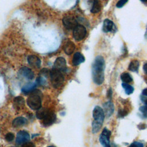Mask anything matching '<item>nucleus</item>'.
Returning <instances> with one entry per match:
<instances>
[{
	"label": "nucleus",
	"mask_w": 147,
	"mask_h": 147,
	"mask_svg": "<svg viewBox=\"0 0 147 147\" xmlns=\"http://www.w3.org/2000/svg\"><path fill=\"white\" fill-rule=\"evenodd\" d=\"M42 123L45 126H49L53 124L56 120V115L51 110H48L47 114L42 119Z\"/></svg>",
	"instance_id": "8"
},
{
	"label": "nucleus",
	"mask_w": 147,
	"mask_h": 147,
	"mask_svg": "<svg viewBox=\"0 0 147 147\" xmlns=\"http://www.w3.org/2000/svg\"><path fill=\"white\" fill-rule=\"evenodd\" d=\"M121 79L123 83H128L132 82L133 79L131 76L127 72H123L121 75Z\"/></svg>",
	"instance_id": "22"
},
{
	"label": "nucleus",
	"mask_w": 147,
	"mask_h": 147,
	"mask_svg": "<svg viewBox=\"0 0 147 147\" xmlns=\"http://www.w3.org/2000/svg\"><path fill=\"white\" fill-rule=\"evenodd\" d=\"M87 30L86 28L82 25H78L73 31V36L76 41L82 40L86 36Z\"/></svg>",
	"instance_id": "6"
},
{
	"label": "nucleus",
	"mask_w": 147,
	"mask_h": 147,
	"mask_svg": "<svg viewBox=\"0 0 147 147\" xmlns=\"http://www.w3.org/2000/svg\"><path fill=\"white\" fill-rule=\"evenodd\" d=\"M48 111V109L42 108V109H39L37 110V111L36 113V117L39 119H42L45 115L47 114V112Z\"/></svg>",
	"instance_id": "23"
},
{
	"label": "nucleus",
	"mask_w": 147,
	"mask_h": 147,
	"mask_svg": "<svg viewBox=\"0 0 147 147\" xmlns=\"http://www.w3.org/2000/svg\"><path fill=\"white\" fill-rule=\"evenodd\" d=\"M21 147H34V145L32 142L27 141L22 144Z\"/></svg>",
	"instance_id": "30"
},
{
	"label": "nucleus",
	"mask_w": 147,
	"mask_h": 147,
	"mask_svg": "<svg viewBox=\"0 0 147 147\" xmlns=\"http://www.w3.org/2000/svg\"><path fill=\"white\" fill-rule=\"evenodd\" d=\"M14 138V135L12 133H8L5 136L6 140L7 141H9V142H10V141H13Z\"/></svg>",
	"instance_id": "27"
},
{
	"label": "nucleus",
	"mask_w": 147,
	"mask_h": 147,
	"mask_svg": "<svg viewBox=\"0 0 147 147\" xmlns=\"http://www.w3.org/2000/svg\"><path fill=\"white\" fill-rule=\"evenodd\" d=\"M105 68L104 58L102 56H96L92 65V76L94 82L98 85L102 84L104 81Z\"/></svg>",
	"instance_id": "1"
},
{
	"label": "nucleus",
	"mask_w": 147,
	"mask_h": 147,
	"mask_svg": "<svg viewBox=\"0 0 147 147\" xmlns=\"http://www.w3.org/2000/svg\"><path fill=\"white\" fill-rule=\"evenodd\" d=\"M25 106V100L20 96H18L14 99L13 106L16 110H20L24 108Z\"/></svg>",
	"instance_id": "14"
},
{
	"label": "nucleus",
	"mask_w": 147,
	"mask_h": 147,
	"mask_svg": "<svg viewBox=\"0 0 147 147\" xmlns=\"http://www.w3.org/2000/svg\"><path fill=\"white\" fill-rule=\"evenodd\" d=\"M84 1H85V2H86V3L87 5H92V4H93V3H94L95 0H84Z\"/></svg>",
	"instance_id": "32"
},
{
	"label": "nucleus",
	"mask_w": 147,
	"mask_h": 147,
	"mask_svg": "<svg viewBox=\"0 0 147 147\" xmlns=\"http://www.w3.org/2000/svg\"><path fill=\"white\" fill-rule=\"evenodd\" d=\"M64 26L68 29H74L78 24L76 20L72 16H66L63 19Z\"/></svg>",
	"instance_id": "7"
},
{
	"label": "nucleus",
	"mask_w": 147,
	"mask_h": 147,
	"mask_svg": "<svg viewBox=\"0 0 147 147\" xmlns=\"http://www.w3.org/2000/svg\"><path fill=\"white\" fill-rule=\"evenodd\" d=\"M41 93L38 90H34L30 93L27 99L28 106L33 110H38L41 106Z\"/></svg>",
	"instance_id": "3"
},
{
	"label": "nucleus",
	"mask_w": 147,
	"mask_h": 147,
	"mask_svg": "<svg viewBox=\"0 0 147 147\" xmlns=\"http://www.w3.org/2000/svg\"><path fill=\"white\" fill-rule=\"evenodd\" d=\"M111 131L107 128H104L99 136V141L103 147H111L110 137Z\"/></svg>",
	"instance_id": "5"
},
{
	"label": "nucleus",
	"mask_w": 147,
	"mask_h": 147,
	"mask_svg": "<svg viewBox=\"0 0 147 147\" xmlns=\"http://www.w3.org/2000/svg\"><path fill=\"white\" fill-rule=\"evenodd\" d=\"M53 68L59 70L60 72L65 71L67 69V65L65 59L62 57H57L54 63Z\"/></svg>",
	"instance_id": "10"
},
{
	"label": "nucleus",
	"mask_w": 147,
	"mask_h": 147,
	"mask_svg": "<svg viewBox=\"0 0 147 147\" xmlns=\"http://www.w3.org/2000/svg\"><path fill=\"white\" fill-rule=\"evenodd\" d=\"M28 62L33 67L39 68L41 65L40 59L36 55H30L28 57Z\"/></svg>",
	"instance_id": "12"
},
{
	"label": "nucleus",
	"mask_w": 147,
	"mask_h": 147,
	"mask_svg": "<svg viewBox=\"0 0 147 147\" xmlns=\"http://www.w3.org/2000/svg\"><path fill=\"white\" fill-rule=\"evenodd\" d=\"M122 87L123 88V89L125 90V93L127 95H130L131 94H132L134 91V88L130 84H127V83H123L122 84Z\"/></svg>",
	"instance_id": "24"
},
{
	"label": "nucleus",
	"mask_w": 147,
	"mask_h": 147,
	"mask_svg": "<svg viewBox=\"0 0 147 147\" xmlns=\"http://www.w3.org/2000/svg\"><path fill=\"white\" fill-rule=\"evenodd\" d=\"M139 110L141 112L143 118H147V107L146 106H141L139 109Z\"/></svg>",
	"instance_id": "25"
},
{
	"label": "nucleus",
	"mask_w": 147,
	"mask_h": 147,
	"mask_svg": "<svg viewBox=\"0 0 147 147\" xmlns=\"http://www.w3.org/2000/svg\"><path fill=\"white\" fill-rule=\"evenodd\" d=\"M128 112L125 109H119L118 112V117L122 118L126 116Z\"/></svg>",
	"instance_id": "26"
},
{
	"label": "nucleus",
	"mask_w": 147,
	"mask_h": 147,
	"mask_svg": "<svg viewBox=\"0 0 147 147\" xmlns=\"http://www.w3.org/2000/svg\"><path fill=\"white\" fill-rule=\"evenodd\" d=\"M146 147H147V146H146Z\"/></svg>",
	"instance_id": "37"
},
{
	"label": "nucleus",
	"mask_w": 147,
	"mask_h": 147,
	"mask_svg": "<svg viewBox=\"0 0 147 147\" xmlns=\"http://www.w3.org/2000/svg\"><path fill=\"white\" fill-rule=\"evenodd\" d=\"M140 66L139 61L137 60H132L129 65V69L132 72H137Z\"/></svg>",
	"instance_id": "21"
},
{
	"label": "nucleus",
	"mask_w": 147,
	"mask_h": 147,
	"mask_svg": "<svg viewBox=\"0 0 147 147\" xmlns=\"http://www.w3.org/2000/svg\"><path fill=\"white\" fill-rule=\"evenodd\" d=\"M107 98H111V96H112V91H111V88H110L108 91H107Z\"/></svg>",
	"instance_id": "31"
},
{
	"label": "nucleus",
	"mask_w": 147,
	"mask_h": 147,
	"mask_svg": "<svg viewBox=\"0 0 147 147\" xmlns=\"http://www.w3.org/2000/svg\"><path fill=\"white\" fill-rule=\"evenodd\" d=\"M30 140V136L29 133L24 130H21L18 132L16 136V144L20 145L24 144L25 142L28 141Z\"/></svg>",
	"instance_id": "9"
},
{
	"label": "nucleus",
	"mask_w": 147,
	"mask_h": 147,
	"mask_svg": "<svg viewBox=\"0 0 147 147\" xmlns=\"http://www.w3.org/2000/svg\"><path fill=\"white\" fill-rule=\"evenodd\" d=\"M146 107H147V106H146Z\"/></svg>",
	"instance_id": "38"
},
{
	"label": "nucleus",
	"mask_w": 147,
	"mask_h": 147,
	"mask_svg": "<svg viewBox=\"0 0 147 147\" xmlns=\"http://www.w3.org/2000/svg\"><path fill=\"white\" fill-rule=\"evenodd\" d=\"M142 94L143 95H144V96H147V88H145V89H144V90H142Z\"/></svg>",
	"instance_id": "33"
},
{
	"label": "nucleus",
	"mask_w": 147,
	"mask_h": 147,
	"mask_svg": "<svg viewBox=\"0 0 147 147\" xmlns=\"http://www.w3.org/2000/svg\"><path fill=\"white\" fill-rule=\"evenodd\" d=\"M85 58L83 55L80 52H76L74 54L72 59V64L74 65H78L84 62Z\"/></svg>",
	"instance_id": "16"
},
{
	"label": "nucleus",
	"mask_w": 147,
	"mask_h": 147,
	"mask_svg": "<svg viewBox=\"0 0 147 147\" xmlns=\"http://www.w3.org/2000/svg\"><path fill=\"white\" fill-rule=\"evenodd\" d=\"M142 2H146L147 0H141Z\"/></svg>",
	"instance_id": "35"
},
{
	"label": "nucleus",
	"mask_w": 147,
	"mask_h": 147,
	"mask_svg": "<svg viewBox=\"0 0 147 147\" xmlns=\"http://www.w3.org/2000/svg\"><path fill=\"white\" fill-rule=\"evenodd\" d=\"M105 116L104 111L100 106H96L94 107L92 111L94 121L92 123V131L93 133H96L100 130L105 119Z\"/></svg>",
	"instance_id": "2"
},
{
	"label": "nucleus",
	"mask_w": 147,
	"mask_h": 147,
	"mask_svg": "<svg viewBox=\"0 0 147 147\" xmlns=\"http://www.w3.org/2000/svg\"><path fill=\"white\" fill-rule=\"evenodd\" d=\"M49 76L52 85L53 87L58 88L63 83L64 76L60 71L52 68V69L50 71Z\"/></svg>",
	"instance_id": "4"
},
{
	"label": "nucleus",
	"mask_w": 147,
	"mask_h": 147,
	"mask_svg": "<svg viewBox=\"0 0 147 147\" xmlns=\"http://www.w3.org/2000/svg\"><path fill=\"white\" fill-rule=\"evenodd\" d=\"M101 10V5L99 0H95L91 9V12L92 13H96L100 11Z\"/></svg>",
	"instance_id": "20"
},
{
	"label": "nucleus",
	"mask_w": 147,
	"mask_h": 147,
	"mask_svg": "<svg viewBox=\"0 0 147 147\" xmlns=\"http://www.w3.org/2000/svg\"><path fill=\"white\" fill-rule=\"evenodd\" d=\"M75 48V44L70 41H67L64 46V51L67 55H71L73 53Z\"/></svg>",
	"instance_id": "18"
},
{
	"label": "nucleus",
	"mask_w": 147,
	"mask_h": 147,
	"mask_svg": "<svg viewBox=\"0 0 147 147\" xmlns=\"http://www.w3.org/2000/svg\"><path fill=\"white\" fill-rule=\"evenodd\" d=\"M27 123H28V120L25 118L22 117H19L15 118L12 122L13 126L15 127H21L26 125Z\"/></svg>",
	"instance_id": "17"
},
{
	"label": "nucleus",
	"mask_w": 147,
	"mask_h": 147,
	"mask_svg": "<svg viewBox=\"0 0 147 147\" xmlns=\"http://www.w3.org/2000/svg\"><path fill=\"white\" fill-rule=\"evenodd\" d=\"M128 1V0H119L116 4V6L118 8L122 7Z\"/></svg>",
	"instance_id": "29"
},
{
	"label": "nucleus",
	"mask_w": 147,
	"mask_h": 147,
	"mask_svg": "<svg viewBox=\"0 0 147 147\" xmlns=\"http://www.w3.org/2000/svg\"><path fill=\"white\" fill-rule=\"evenodd\" d=\"M115 29V25L113 22L109 19H106L103 21V30L104 32L107 33L113 31Z\"/></svg>",
	"instance_id": "15"
},
{
	"label": "nucleus",
	"mask_w": 147,
	"mask_h": 147,
	"mask_svg": "<svg viewBox=\"0 0 147 147\" xmlns=\"http://www.w3.org/2000/svg\"><path fill=\"white\" fill-rule=\"evenodd\" d=\"M128 147H144V145L141 142L134 141L132 142Z\"/></svg>",
	"instance_id": "28"
},
{
	"label": "nucleus",
	"mask_w": 147,
	"mask_h": 147,
	"mask_svg": "<svg viewBox=\"0 0 147 147\" xmlns=\"http://www.w3.org/2000/svg\"><path fill=\"white\" fill-rule=\"evenodd\" d=\"M143 69H144V71L145 72V74L147 75V63H146L144 65Z\"/></svg>",
	"instance_id": "34"
},
{
	"label": "nucleus",
	"mask_w": 147,
	"mask_h": 147,
	"mask_svg": "<svg viewBox=\"0 0 147 147\" xmlns=\"http://www.w3.org/2000/svg\"><path fill=\"white\" fill-rule=\"evenodd\" d=\"M19 73L21 75L28 80H32L34 78L33 72L28 67H23L20 68Z\"/></svg>",
	"instance_id": "11"
},
{
	"label": "nucleus",
	"mask_w": 147,
	"mask_h": 147,
	"mask_svg": "<svg viewBox=\"0 0 147 147\" xmlns=\"http://www.w3.org/2000/svg\"><path fill=\"white\" fill-rule=\"evenodd\" d=\"M48 147H55V146H49Z\"/></svg>",
	"instance_id": "36"
},
{
	"label": "nucleus",
	"mask_w": 147,
	"mask_h": 147,
	"mask_svg": "<svg viewBox=\"0 0 147 147\" xmlns=\"http://www.w3.org/2000/svg\"><path fill=\"white\" fill-rule=\"evenodd\" d=\"M37 84H37V82L35 83H33L26 84V86H25L24 87H22V88L21 89V91L24 94H25L30 93L31 92H32L33 90H35Z\"/></svg>",
	"instance_id": "19"
},
{
	"label": "nucleus",
	"mask_w": 147,
	"mask_h": 147,
	"mask_svg": "<svg viewBox=\"0 0 147 147\" xmlns=\"http://www.w3.org/2000/svg\"><path fill=\"white\" fill-rule=\"evenodd\" d=\"M104 113L106 116L110 117L112 115L114 111V106L111 101L107 102L103 104Z\"/></svg>",
	"instance_id": "13"
}]
</instances>
